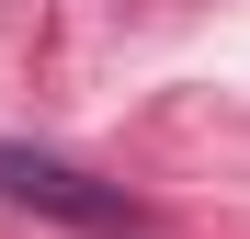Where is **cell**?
<instances>
[{"mask_svg":"<svg viewBox=\"0 0 250 239\" xmlns=\"http://www.w3.org/2000/svg\"><path fill=\"white\" fill-rule=\"evenodd\" d=\"M0 205H34L57 228H137L125 182L80 171V159H57V148H12V137H0Z\"/></svg>","mask_w":250,"mask_h":239,"instance_id":"cell-1","label":"cell"}]
</instances>
